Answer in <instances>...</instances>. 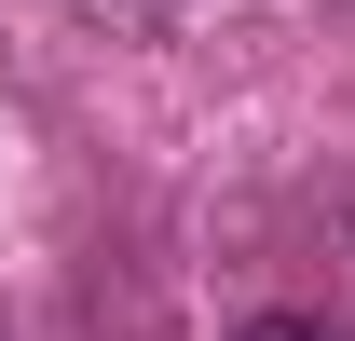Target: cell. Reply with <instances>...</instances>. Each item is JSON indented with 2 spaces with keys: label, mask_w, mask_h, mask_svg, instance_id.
<instances>
[{
  "label": "cell",
  "mask_w": 355,
  "mask_h": 341,
  "mask_svg": "<svg viewBox=\"0 0 355 341\" xmlns=\"http://www.w3.org/2000/svg\"><path fill=\"white\" fill-rule=\"evenodd\" d=\"M83 14H123V28H150V14H178V0H83Z\"/></svg>",
  "instance_id": "7a4b0ae2"
},
{
  "label": "cell",
  "mask_w": 355,
  "mask_h": 341,
  "mask_svg": "<svg viewBox=\"0 0 355 341\" xmlns=\"http://www.w3.org/2000/svg\"><path fill=\"white\" fill-rule=\"evenodd\" d=\"M232 341H342L328 314H260V328H232Z\"/></svg>",
  "instance_id": "6da1fadb"
}]
</instances>
